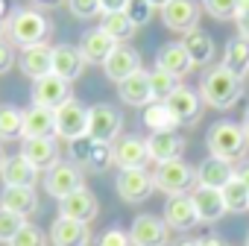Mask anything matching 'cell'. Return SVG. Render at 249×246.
<instances>
[{
    "mask_svg": "<svg viewBox=\"0 0 249 246\" xmlns=\"http://www.w3.org/2000/svg\"><path fill=\"white\" fill-rule=\"evenodd\" d=\"M3 30L9 35V44L24 50V47H33V44H44L53 27L38 9H15Z\"/></svg>",
    "mask_w": 249,
    "mask_h": 246,
    "instance_id": "6da1fadb",
    "label": "cell"
},
{
    "mask_svg": "<svg viewBox=\"0 0 249 246\" xmlns=\"http://www.w3.org/2000/svg\"><path fill=\"white\" fill-rule=\"evenodd\" d=\"M240 94H243V79L226 70L223 65L211 68L199 85V97L214 108H231L240 100Z\"/></svg>",
    "mask_w": 249,
    "mask_h": 246,
    "instance_id": "7a4b0ae2",
    "label": "cell"
},
{
    "mask_svg": "<svg viewBox=\"0 0 249 246\" xmlns=\"http://www.w3.org/2000/svg\"><path fill=\"white\" fill-rule=\"evenodd\" d=\"M205 144H208V153L214 158H223V161H237L246 156V147H249V138L243 132V126L231 120H217L214 126L208 129L205 135Z\"/></svg>",
    "mask_w": 249,
    "mask_h": 246,
    "instance_id": "3957f363",
    "label": "cell"
},
{
    "mask_svg": "<svg viewBox=\"0 0 249 246\" xmlns=\"http://www.w3.org/2000/svg\"><path fill=\"white\" fill-rule=\"evenodd\" d=\"M153 179H156V188L164 191L167 196H182L191 188H196V170L191 164H185L182 158L159 164L156 173H153Z\"/></svg>",
    "mask_w": 249,
    "mask_h": 246,
    "instance_id": "277c9868",
    "label": "cell"
},
{
    "mask_svg": "<svg viewBox=\"0 0 249 246\" xmlns=\"http://www.w3.org/2000/svg\"><path fill=\"white\" fill-rule=\"evenodd\" d=\"M123 126V114L108 105V103H97L88 108V138L97 144H111L120 135Z\"/></svg>",
    "mask_w": 249,
    "mask_h": 246,
    "instance_id": "5b68a950",
    "label": "cell"
},
{
    "mask_svg": "<svg viewBox=\"0 0 249 246\" xmlns=\"http://www.w3.org/2000/svg\"><path fill=\"white\" fill-rule=\"evenodd\" d=\"M56 135L65 141H79L88 135V108L79 100H68L62 108H56Z\"/></svg>",
    "mask_w": 249,
    "mask_h": 246,
    "instance_id": "8992f818",
    "label": "cell"
},
{
    "mask_svg": "<svg viewBox=\"0 0 249 246\" xmlns=\"http://www.w3.org/2000/svg\"><path fill=\"white\" fill-rule=\"evenodd\" d=\"M68 100H71V82H65L62 76L47 73V76H41V79L33 82V105H41V108L56 111Z\"/></svg>",
    "mask_w": 249,
    "mask_h": 246,
    "instance_id": "52a82bcc",
    "label": "cell"
},
{
    "mask_svg": "<svg viewBox=\"0 0 249 246\" xmlns=\"http://www.w3.org/2000/svg\"><path fill=\"white\" fill-rule=\"evenodd\" d=\"M129 240L132 246H167L170 226L156 214H138L129 228Z\"/></svg>",
    "mask_w": 249,
    "mask_h": 246,
    "instance_id": "ba28073f",
    "label": "cell"
},
{
    "mask_svg": "<svg viewBox=\"0 0 249 246\" xmlns=\"http://www.w3.org/2000/svg\"><path fill=\"white\" fill-rule=\"evenodd\" d=\"M111 156H114V164L120 170H147V164L153 161L150 150H147V141L135 138V135H123L111 147Z\"/></svg>",
    "mask_w": 249,
    "mask_h": 246,
    "instance_id": "9c48e42d",
    "label": "cell"
},
{
    "mask_svg": "<svg viewBox=\"0 0 249 246\" xmlns=\"http://www.w3.org/2000/svg\"><path fill=\"white\" fill-rule=\"evenodd\" d=\"M44 188H47L50 196L65 199V196H71L73 191H79V188H85V185H82V173H79L76 164H71V161H59L56 167L47 170V176H44Z\"/></svg>",
    "mask_w": 249,
    "mask_h": 246,
    "instance_id": "30bf717a",
    "label": "cell"
},
{
    "mask_svg": "<svg viewBox=\"0 0 249 246\" xmlns=\"http://www.w3.org/2000/svg\"><path fill=\"white\" fill-rule=\"evenodd\" d=\"M114 185L123 202H147L156 188V179L147 170H120Z\"/></svg>",
    "mask_w": 249,
    "mask_h": 246,
    "instance_id": "8fae6325",
    "label": "cell"
},
{
    "mask_svg": "<svg viewBox=\"0 0 249 246\" xmlns=\"http://www.w3.org/2000/svg\"><path fill=\"white\" fill-rule=\"evenodd\" d=\"M161 21L167 30L185 35V33L196 30V24H199V3L196 0H170L161 9Z\"/></svg>",
    "mask_w": 249,
    "mask_h": 246,
    "instance_id": "7c38bea8",
    "label": "cell"
},
{
    "mask_svg": "<svg viewBox=\"0 0 249 246\" xmlns=\"http://www.w3.org/2000/svg\"><path fill=\"white\" fill-rule=\"evenodd\" d=\"M97 214H100V202H97V196L88 188H79L71 196L59 199V217L79 220V223H91Z\"/></svg>",
    "mask_w": 249,
    "mask_h": 246,
    "instance_id": "4fadbf2b",
    "label": "cell"
},
{
    "mask_svg": "<svg viewBox=\"0 0 249 246\" xmlns=\"http://www.w3.org/2000/svg\"><path fill=\"white\" fill-rule=\"evenodd\" d=\"M103 70H106V76L111 79V82H123V79H129L132 73H138L141 70V56H138V50H132L129 44H117L114 47V53L106 59V65H103Z\"/></svg>",
    "mask_w": 249,
    "mask_h": 246,
    "instance_id": "5bb4252c",
    "label": "cell"
},
{
    "mask_svg": "<svg viewBox=\"0 0 249 246\" xmlns=\"http://www.w3.org/2000/svg\"><path fill=\"white\" fill-rule=\"evenodd\" d=\"M167 108H170V114L176 117V123L179 126H191V123H196V117H199V105H202V97L194 91V88H185V85H179L167 100Z\"/></svg>",
    "mask_w": 249,
    "mask_h": 246,
    "instance_id": "9a60e30c",
    "label": "cell"
},
{
    "mask_svg": "<svg viewBox=\"0 0 249 246\" xmlns=\"http://www.w3.org/2000/svg\"><path fill=\"white\" fill-rule=\"evenodd\" d=\"M164 223L176 231H188L199 223V214H196V205L188 193L182 196H167L164 202Z\"/></svg>",
    "mask_w": 249,
    "mask_h": 246,
    "instance_id": "2e32d148",
    "label": "cell"
},
{
    "mask_svg": "<svg viewBox=\"0 0 249 246\" xmlns=\"http://www.w3.org/2000/svg\"><path fill=\"white\" fill-rule=\"evenodd\" d=\"M50 243L53 246H88L91 243V228L88 223L56 217L50 226Z\"/></svg>",
    "mask_w": 249,
    "mask_h": 246,
    "instance_id": "e0dca14e",
    "label": "cell"
},
{
    "mask_svg": "<svg viewBox=\"0 0 249 246\" xmlns=\"http://www.w3.org/2000/svg\"><path fill=\"white\" fill-rule=\"evenodd\" d=\"M156 68L164 70V73H170V76H176V79H182V76L191 73L194 62H191L188 50L182 47V41H170V44H161V47H159V53H156Z\"/></svg>",
    "mask_w": 249,
    "mask_h": 246,
    "instance_id": "ac0fdd59",
    "label": "cell"
},
{
    "mask_svg": "<svg viewBox=\"0 0 249 246\" xmlns=\"http://www.w3.org/2000/svg\"><path fill=\"white\" fill-rule=\"evenodd\" d=\"M18 65H21V70L36 82V79L53 73V47H50V44H33V47H24L21 56H18Z\"/></svg>",
    "mask_w": 249,
    "mask_h": 246,
    "instance_id": "d6986e66",
    "label": "cell"
},
{
    "mask_svg": "<svg viewBox=\"0 0 249 246\" xmlns=\"http://www.w3.org/2000/svg\"><path fill=\"white\" fill-rule=\"evenodd\" d=\"M21 156L36 170H50L59 164V144H56V138H30L21 144Z\"/></svg>",
    "mask_w": 249,
    "mask_h": 246,
    "instance_id": "ffe728a7",
    "label": "cell"
},
{
    "mask_svg": "<svg viewBox=\"0 0 249 246\" xmlns=\"http://www.w3.org/2000/svg\"><path fill=\"white\" fill-rule=\"evenodd\" d=\"M114 47H117V41H114L111 35H106L100 27H97V30H88V33L82 35V41H79V53H82V59L91 62V65H106V59L114 53Z\"/></svg>",
    "mask_w": 249,
    "mask_h": 246,
    "instance_id": "44dd1931",
    "label": "cell"
},
{
    "mask_svg": "<svg viewBox=\"0 0 249 246\" xmlns=\"http://www.w3.org/2000/svg\"><path fill=\"white\" fill-rule=\"evenodd\" d=\"M147 150H150V158L156 164H164V161H176L185 150V138L173 132H153L147 138Z\"/></svg>",
    "mask_w": 249,
    "mask_h": 246,
    "instance_id": "7402d4cb",
    "label": "cell"
},
{
    "mask_svg": "<svg viewBox=\"0 0 249 246\" xmlns=\"http://www.w3.org/2000/svg\"><path fill=\"white\" fill-rule=\"evenodd\" d=\"M191 199H194L196 214H199L202 223H217V220L229 211L226 202H223V191H217V188H202V185H196V188L191 191Z\"/></svg>",
    "mask_w": 249,
    "mask_h": 246,
    "instance_id": "603a6c76",
    "label": "cell"
},
{
    "mask_svg": "<svg viewBox=\"0 0 249 246\" xmlns=\"http://www.w3.org/2000/svg\"><path fill=\"white\" fill-rule=\"evenodd\" d=\"M30 138H56V111L30 105L24 111V141Z\"/></svg>",
    "mask_w": 249,
    "mask_h": 246,
    "instance_id": "cb8c5ba5",
    "label": "cell"
},
{
    "mask_svg": "<svg viewBox=\"0 0 249 246\" xmlns=\"http://www.w3.org/2000/svg\"><path fill=\"white\" fill-rule=\"evenodd\" d=\"M71 144H73V156H76L85 167H91V170H106V167L114 161L111 147H108V144H97V141H91L88 135L79 138V141H71Z\"/></svg>",
    "mask_w": 249,
    "mask_h": 246,
    "instance_id": "d4e9b609",
    "label": "cell"
},
{
    "mask_svg": "<svg viewBox=\"0 0 249 246\" xmlns=\"http://www.w3.org/2000/svg\"><path fill=\"white\" fill-rule=\"evenodd\" d=\"M36 176H38V170L24 156H12L0 167V179H3L6 188H36Z\"/></svg>",
    "mask_w": 249,
    "mask_h": 246,
    "instance_id": "484cf974",
    "label": "cell"
},
{
    "mask_svg": "<svg viewBox=\"0 0 249 246\" xmlns=\"http://www.w3.org/2000/svg\"><path fill=\"white\" fill-rule=\"evenodd\" d=\"M85 68V59L79 53V47H71V44H59L53 47V73L62 76L65 82H73Z\"/></svg>",
    "mask_w": 249,
    "mask_h": 246,
    "instance_id": "4316f807",
    "label": "cell"
},
{
    "mask_svg": "<svg viewBox=\"0 0 249 246\" xmlns=\"http://www.w3.org/2000/svg\"><path fill=\"white\" fill-rule=\"evenodd\" d=\"M117 94H120L123 103H129V105H150V103H153L150 73H147V70L132 73L129 79H123V82L117 85Z\"/></svg>",
    "mask_w": 249,
    "mask_h": 246,
    "instance_id": "83f0119b",
    "label": "cell"
},
{
    "mask_svg": "<svg viewBox=\"0 0 249 246\" xmlns=\"http://www.w3.org/2000/svg\"><path fill=\"white\" fill-rule=\"evenodd\" d=\"M0 208H6V211L27 220L38 208L36 188H3V193H0Z\"/></svg>",
    "mask_w": 249,
    "mask_h": 246,
    "instance_id": "f1b7e54d",
    "label": "cell"
},
{
    "mask_svg": "<svg viewBox=\"0 0 249 246\" xmlns=\"http://www.w3.org/2000/svg\"><path fill=\"white\" fill-rule=\"evenodd\" d=\"M231 176H234L231 164L223 161V158H214V156L205 158V161L196 167V185H202V188H217V191H223Z\"/></svg>",
    "mask_w": 249,
    "mask_h": 246,
    "instance_id": "f546056e",
    "label": "cell"
},
{
    "mask_svg": "<svg viewBox=\"0 0 249 246\" xmlns=\"http://www.w3.org/2000/svg\"><path fill=\"white\" fill-rule=\"evenodd\" d=\"M182 47L188 50V56H191L194 65H208V62L214 59V38H211L205 30H199V27L191 30V33H185Z\"/></svg>",
    "mask_w": 249,
    "mask_h": 246,
    "instance_id": "4dcf8cb0",
    "label": "cell"
},
{
    "mask_svg": "<svg viewBox=\"0 0 249 246\" xmlns=\"http://www.w3.org/2000/svg\"><path fill=\"white\" fill-rule=\"evenodd\" d=\"M223 68L231 70L234 76H246L249 73V38H231L226 44V53H223Z\"/></svg>",
    "mask_w": 249,
    "mask_h": 246,
    "instance_id": "1f68e13d",
    "label": "cell"
},
{
    "mask_svg": "<svg viewBox=\"0 0 249 246\" xmlns=\"http://www.w3.org/2000/svg\"><path fill=\"white\" fill-rule=\"evenodd\" d=\"M144 126L150 129V132H173L179 123H176V117L170 114V108H167V103H159V100H153L150 105H144Z\"/></svg>",
    "mask_w": 249,
    "mask_h": 246,
    "instance_id": "d6a6232c",
    "label": "cell"
},
{
    "mask_svg": "<svg viewBox=\"0 0 249 246\" xmlns=\"http://www.w3.org/2000/svg\"><path fill=\"white\" fill-rule=\"evenodd\" d=\"M100 30L106 33V35H111L117 44L120 41H126V38H132L135 35V24L126 18V12H103V21H100Z\"/></svg>",
    "mask_w": 249,
    "mask_h": 246,
    "instance_id": "836d02e7",
    "label": "cell"
},
{
    "mask_svg": "<svg viewBox=\"0 0 249 246\" xmlns=\"http://www.w3.org/2000/svg\"><path fill=\"white\" fill-rule=\"evenodd\" d=\"M24 138V111L12 103L0 105V141Z\"/></svg>",
    "mask_w": 249,
    "mask_h": 246,
    "instance_id": "e575fe53",
    "label": "cell"
},
{
    "mask_svg": "<svg viewBox=\"0 0 249 246\" xmlns=\"http://www.w3.org/2000/svg\"><path fill=\"white\" fill-rule=\"evenodd\" d=\"M223 202H226L229 211H246V208H249V191H246V182H243L237 173L226 182V188H223Z\"/></svg>",
    "mask_w": 249,
    "mask_h": 246,
    "instance_id": "d590c367",
    "label": "cell"
},
{
    "mask_svg": "<svg viewBox=\"0 0 249 246\" xmlns=\"http://www.w3.org/2000/svg\"><path fill=\"white\" fill-rule=\"evenodd\" d=\"M150 88H153V100H159V103H164L179 85H176V76H170V73H164V70H153L150 73Z\"/></svg>",
    "mask_w": 249,
    "mask_h": 246,
    "instance_id": "8d00e7d4",
    "label": "cell"
},
{
    "mask_svg": "<svg viewBox=\"0 0 249 246\" xmlns=\"http://www.w3.org/2000/svg\"><path fill=\"white\" fill-rule=\"evenodd\" d=\"M240 0H202V9L217 21H234Z\"/></svg>",
    "mask_w": 249,
    "mask_h": 246,
    "instance_id": "74e56055",
    "label": "cell"
},
{
    "mask_svg": "<svg viewBox=\"0 0 249 246\" xmlns=\"http://www.w3.org/2000/svg\"><path fill=\"white\" fill-rule=\"evenodd\" d=\"M123 12H126V18H129L135 27H144V24H150V21H153L156 6H153V3H147V0H126Z\"/></svg>",
    "mask_w": 249,
    "mask_h": 246,
    "instance_id": "f35d334b",
    "label": "cell"
},
{
    "mask_svg": "<svg viewBox=\"0 0 249 246\" xmlns=\"http://www.w3.org/2000/svg\"><path fill=\"white\" fill-rule=\"evenodd\" d=\"M24 217H18V214H12V211H6V208H0V243H12V237L24 228Z\"/></svg>",
    "mask_w": 249,
    "mask_h": 246,
    "instance_id": "ab89813d",
    "label": "cell"
},
{
    "mask_svg": "<svg viewBox=\"0 0 249 246\" xmlns=\"http://www.w3.org/2000/svg\"><path fill=\"white\" fill-rule=\"evenodd\" d=\"M9 246H47V237H44V231L36 228L33 223H24V228L12 237Z\"/></svg>",
    "mask_w": 249,
    "mask_h": 246,
    "instance_id": "60d3db41",
    "label": "cell"
},
{
    "mask_svg": "<svg viewBox=\"0 0 249 246\" xmlns=\"http://www.w3.org/2000/svg\"><path fill=\"white\" fill-rule=\"evenodd\" d=\"M68 9H71V15L79 18V21H88V18L103 15L100 0H68Z\"/></svg>",
    "mask_w": 249,
    "mask_h": 246,
    "instance_id": "b9f144b4",
    "label": "cell"
},
{
    "mask_svg": "<svg viewBox=\"0 0 249 246\" xmlns=\"http://www.w3.org/2000/svg\"><path fill=\"white\" fill-rule=\"evenodd\" d=\"M97 246H132V240H129V234L123 231V228H108V231L100 237Z\"/></svg>",
    "mask_w": 249,
    "mask_h": 246,
    "instance_id": "7bdbcfd3",
    "label": "cell"
},
{
    "mask_svg": "<svg viewBox=\"0 0 249 246\" xmlns=\"http://www.w3.org/2000/svg\"><path fill=\"white\" fill-rule=\"evenodd\" d=\"M237 30H240V38H249V0H240L237 3Z\"/></svg>",
    "mask_w": 249,
    "mask_h": 246,
    "instance_id": "ee69618b",
    "label": "cell"
},
{
    "mask_svg": "<svg viewBox=\"0 0 249 246\" xmlns=\"http://www.w3.org/2000/svg\"><path fill=\"white\" fill-rule=\"evenodd\" d=\"M15 65V50L9 41H0V73H6Z\"/></svg>",
    "mask_w": 249,
    "mask_h": 246,
    "instance_id": "f6af8a7d",
    "label": "cell"
},
{
    "mask_svg": "<svg viewBox=\"0 0 249 246\" xmlns=\"http://www.w3.org/2000/svg\"><path fill=\"white\" fill-rule=\"evenodd\" d=\"M103 12H123V6H126V0H100Z\"/></svg>",
    "mask_w": 249,
    "mask_h": 246,
    "instance_id": "bcb514c9",
    "label": "cell"
},
{
    "mask_svg": "<svg viewBox=\"0 0 249 246\" xmlns=\"http://www.w3.org/2000/svg\"><path fill=\"white\" fill-rule=\"evenodd\" d=\"M196 243H199V246H226V240H223L220 234H205V237H199Z\"/></svg>",
    "mask_w": 249,
    "mask_h": 246,
    "instance_id": "7dc6e473",
    "label": "cell"
},
{
    "mask_svg": "<svg viewBox=\"0 0 249 246\" xmlns=\"http://www.w3.org/2000/svg\"><path fill=\"white\" fill-rule=\"evenodd\" d=\"M240 126H243V132H246V138H249V105H246V111H243V123H240Z\"/></svg>",
    "mask_w": 249,
    "mask_h": 246,
    "instance_id": "c3c4849f",
    "label": "cell"
},
{
    "mask_svg": "<svg viewBox=\"0 0 249 246\" xmlns=\"http://www.w3.org/2000/svg\"><path fill=\"white\" fill-rule=\"evenodd\" d=\"M237 176H240V179H243V182H246V191H249V164H246V167H243V170H240V173H237Z\"/></svg>",
    "mask_w": 249,
    "mask_h": 246,
    "instance_id": "681fc988",
    "label": "cell"
},
{
    "mask_svg": "<svg viewBox=\"0 0 249 246\" xmlns=\"http://www.w3.org/2000/svg\"><path fill=\"white\" fill-rule=\"evenodd\" d=\"M147 3H153V6H156V9H164V6H167V3H170V0H147Z\"/></svg>",
    "mask_w": 249,
    "mask_h": 246,
    "instance_id": "f907efd6",
    "label": "cell"
},
{
    "mask_svg": "<svg viewBox=\"0 0 249 246\" xmlns=\"http://www.w3.org/2000/svg\"><path fill=\"white\" fill-rule=\"evenodd\" d=\"M173 246H199V243H196V240H188V237H185V240H176Z\"/></svg>",
    "mask_w": 249,
    "mask_h": 246,
    "instance_id": "816d5d0a",
    "label": "cell"
},
{
    "mask_svg": "<svg viewBox=\"0 0 249 246\" xmlns=\"http://www.w3.org/2000/svg\"><path fill=\"white\" fill-rule=\"evenodd\" d=\"M36 3H41V6H56L59 0H36Z\"/></svg>",
    "mask_w": 249,
    "mask_h": 246,
    "instance_id": "f5cc1de1",
    "label": "cell"
},
{
    "mask_svg": "<svg viewBox=\"0 0 249 246\" xmlns=\"http://www.w3.org/2000/svg\"><path fill=\"white\" fill-rule=\"evenodd\" d=\"M3 161H6V156H3V150H0V167H3Z\"/></svg>",
    "mask_w": 249,
    "mask_h": 246,
    "instance_id": "db71d44e",
    "label": "cell"
},
{
    "mask_svg": "<svg viewBox=\"0 0 249 246\" xmlns=\"http://www.w3.org/2000/svg\"><path fill=\"white\" fill-rule=\"evenodd\" d=\"M3 27H6V24H3V21H0V33H3Z\"/></svg>",
    "mask_w": 249,
    "mask_h": 246,
    "instance_id": "11a10c76",
    "label": "cell"
},
{
    "mask_svg": "<svg viewBox=\"0 0 249 246\" xmlns=\"http://www.w3.org/2000/svg\"><path fill=\"white\" fill-rule=\"evenodd\" d=\"M243 246H249V234H246V243H243Z\"/></svg>",
    "mask_w": 249,
    "mask_h": 246,
    "instance_id": "9f6ffc18",
    "label": "cell"
}]
</instances>
